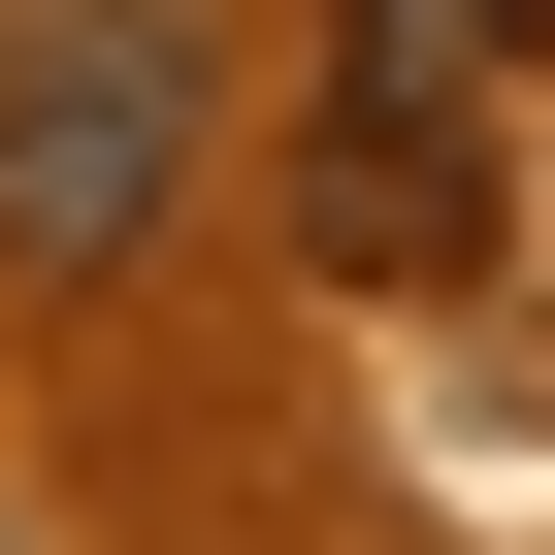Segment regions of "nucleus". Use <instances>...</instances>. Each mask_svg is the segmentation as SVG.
I'll return each instance as SVG.
<instances>
[{"instance_id":"f257e3e1","label":"nucleus","mask_w":555,"mask_h":555,"mask_svg":"<svg viewBox=\"0 0 555 555\" xmlns=\"http://www.w3.org/2000/svg\"><path fill=\"white\" fill-rule=\"evenodd\" d=\"M196 34L164 0H0V295H131L196 229Z\"/></svg>"},{"instance_id":"f03ea898","label":"nucleus","mask_w":555,"mask_h":555,"mask_svg":"<svg viewBox=\"0 0 555 555\" xmlns=\"http://www.w3.org/2000/svg\"><path fill=\"white\" fill-rule=\"evenodd\" d=\"M327 261H360V295L490 261V131H457V99H360V131H327Z\"/></svg>"},{"instance_id":"7ed1b4c3","label":"nucleus","mask_w":555,"mask_h":555,"mask_svg":"<svg viewBox=\"0 0 555 555\" xmlns=\"http://www.w3.org/2000/svg\"><path fill=\"white\" fill-rule=\"evenodd\" d=\"M522 66H555V0H327V99H457L490 131Z\"/></svg>"}]
</instances>
